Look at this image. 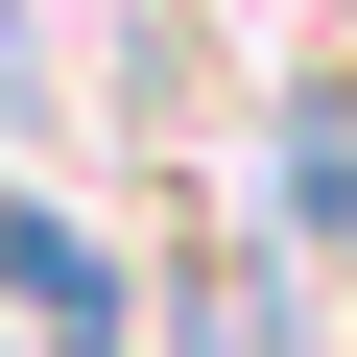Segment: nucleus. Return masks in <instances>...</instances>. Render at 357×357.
<instances>
[{
	"label": "nucleus",
	"mask_w": 357,
	"mask_h": 357,
	"mask_svg": "<svg viewBox=\"0 0 357 357\" xmlns=\"http://www.w3.org/2000/svg\"><path fill=\"white\" fill-rule=\"evenodd\" d=\"M48 143V0H0V167Z\"/></svg>",
	"instance_id": "nucleus-1"
}]
</instances>
